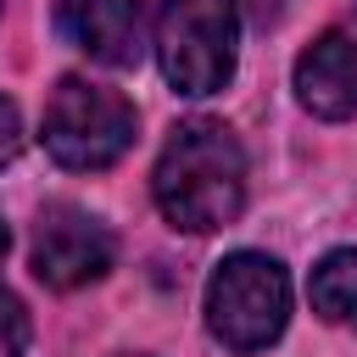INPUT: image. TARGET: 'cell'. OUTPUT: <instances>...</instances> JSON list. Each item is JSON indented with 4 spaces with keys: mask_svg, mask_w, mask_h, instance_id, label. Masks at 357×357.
<instances>
[{
    "mask_svg": "<svg viewBox=\"0 0 357 357\" xmlns=\"http://www.w3.org/2000/svg\"><path fill=\"white\" fill-rule=\"evenodd\" d=\"M151 195H156L162 218L184 234L229 229L245 206V151H240L234 128H223L212 117L178 123L156 156Z\"/></svg>",
    "mask_w": 357,
    "mask_h": 357,
    "instance_id": "obj_1",
    "label": "cell"
},
{
    "mask_svg": "<svg viewBox=\"0 0 357 357\" xmlns=\"http://www.w3.org/2000/svg\"><path fill=\"white\" fill-rule=\"evenodd\" d=\"M6 245H11V229H6V218H0V257H6Z\"/></svg>",
    "mask_w": 357,
    "mask_h": 357,
    "instance_id": "obj_11",
    "label": "cell"
},
{
    "mask_svg": "<svg viewBox=\"0 0 357 357\" xmlns=\"http://www.w3.org/2000/svg\"><path fill=\"white\" fill-rule=\"evenodd\" d=\"M45 151L73 167V173H100L112 167L128 145H134V106L128 95L89 84V78H61L45 100V123H39Z\"/></svg>",
    "mask_w": 357,
    "mask_h": 357,
    "instance_id": "obj_4",
    "label": "cell"
},
{
    "mask_svg": "<svg viewBox=\"0 0 357 357\" xmlns=\"http://www.w3.org/2000/svg\"><path fill=\"white\" fill-rule=\"evenodd\" d=\"M22 151V117H17V100L0 95V167Z\"/></svg>",
    "mask_w": 357,
    "mask_h": 357,
    "instance_id": "obj_10",
    "label": "cell"
},
{
    "mask_svg": "<svg viewBox=\"0 0 357 357\" xmlns=\"http://www.w3.org/2000/svg\"><path fill=\"white\" fill-rule=\"evenodd\" d=\"M296 100L324 117V123H346L357 117V11L329 22L301 56H296Z\"/></svg>",
    "mask_w": 357,
    "mask_h": 357,
    "instance_id": "obj_6",
    "label": "cell"
},
{
    "mask_svg": "<svg viewBox=\"0 0 357 357\" xmlns=\"http://www.w3.org/2000/svg\"><path fill=\"white\" fill-rule=\"evenodd\" d=\"M117 245H112V229L73 206V201H56L39 212L33 223V273L50 284V290H78V284H95L106 279Z\"/></svg>",
    "mask_w": 357,
    "mask_h": 357,
    "instance_id": "obj_5",
    "label": "cell"
},
{
    "mask_svg": "<svg viewBox=\"0 0 357 357\" xmlns=\"http://www.w3.org/2000/svg\"><path fill=\"white\" fill-rule=\"evenodd\" d=\"M240 56V6L234 0H162L156 11V61L178 95H218L234 78Z\"/></svg>",
    "mask_w": 357,
    "mask_h": 357,
    "instance_id": "obj_3",
    "label": "cell"
},
{
    "mask_svg": "<svg viewBox=\"0 0 357 357\" xmlns=\"http://www.w3.org/2000/svg\"><path fill=\"white\" fill-rule=\"evenodd\" d=\"M307 296H312V312L329 318V324H346L357 329V251H329L312 279H307Z\"/></svg>",
    "mask_w": 357,
    "mask_h": 357,
    "instance_id": "obj_8",
    "label": "cell"
},
{
    "mask_svg": "<svg viewBox=\"0 0 357 357\" xmlns=\"http://www.w3.org/2000/svg\"><path fill=\"white\" fill-rule=\"evenodd\" d=\"M290 324V273L268 251H234L206 279V329L229 351H262Z\"/></svg>",
    "mask_w": 357,
    "mask_h": 357,
    "instance_id": "obj_2",
    "label": "cell"
},
{
    "mask_svg": "<svg viewBox=\"0 0 357 357\" xmlns=\"http://www.w3.org/2000/svg\"><path fill=\"white\" fill-rule=\"evenodd\" d=\"M56 33L100 67L145 56V0H56Z\"/></svg>",
    "mask_w": 357,
    "mask_h": 357,
    "instance_id": "obj_7",
    "label": "cell"
},
{
    "mask_svg": "<svg viewBox=\"0 0 357 357\" xmlns=\"http://www.w3.org/2000/svg\"><path fill=\"white\" fill-rule=\"evenodd\" d=\"M28 351V307L0 284V357H22Z\"/></svg>",
    "mask_w": 357,
    "mask_h": 357,
    "instance_id": "obj_9",
    "label": "cell"
}]
</instances>
